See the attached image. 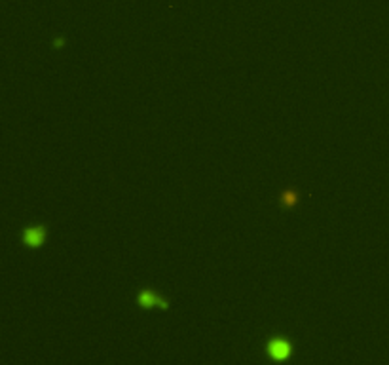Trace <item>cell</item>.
Segmentation results:
<instances>
[{
	"mask_svg": "<svg viewBox=\"0 0 389 365\" xmlns=\"http://www.w3.org/2000/svg\"><path fill=\"white\" fill-rule=\"evenodd\" d=\"M23 244L31 249H38L42 247V244L46 242V227L44 225H32V227H27L23 230Z\"/></svg>",
	"mask_w": 389,
	"mask_h": 365,
	"instance_id": "obj_1",
	"label": "cell"
},
{
	"mask_svg": "<svg viewBox=\"0 0 389 365\" xmlns=\"http://www.w3.org/2000/svg\"><path fill=\"white\" fill-rule=\"evenodd\" d=\"M137 302L139 306L143 308H152V306H160L162 310H167V301H163L162 297H158L156 293H152L150 289H141L137 295Z\"/></svg>",
	"mask_w": 389,
	"mask_h": 365,
	"instance_id": "obj_2",
	"label": "cell"
},
{
	"mask_svg": "<svg viewBox=\"0 0 389 365\" xmlns=\"http://www.w3.org/2000/svg\"><path fill=\"white\" fill-rule=\"evenodd\" d=\"M290 352H293V346H290L289 340L271 339L270 342H268V354H270V358L285 359V358H289Z\"/></svg>",
	"mask_w": 389,
	"mask_h": 365,
	"instance_id": "obj_3",
	"label": "cell"
},
{
	"mask_svg": "<svg viewBox=\"0 0 389 365\" xmlns=\"http://www.w3.org/2000/svg\"><path fill=\"white\" fill-rule=\"evenodd\" d=\"M298 200H300V196L295 189H287L279 194V206L283 209H293L298 204Z\"/></svg>",
	"mask_w": 389,
	"mask_h": 365,
	"instance_id": "obj_4",
	"label": "cell"
}]
</instances>
